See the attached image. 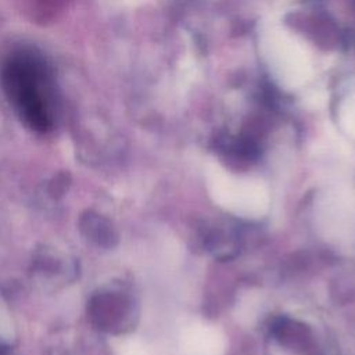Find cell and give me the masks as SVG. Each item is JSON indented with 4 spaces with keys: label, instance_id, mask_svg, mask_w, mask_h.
Returning <instances> with one entry per match:
<instances>
[{
    "label": "cell",
    "instance_id": "1",
    "mask_svg": "<svg viewBox=\"0 0 355 355\" xmlns=\"http://www.w3.org/2000/svg\"><path fill=\"white\" fill-rule=\"evenodd\" d=\"M3 90L21 121L36 132H47L57 119L58 100L53 71L36 50L11 51L0 71Z\"/></svg>",
    "mask_w": 355,
    "mask_h": 355
},
{
    "label": "cell",
    "instance_id": "2",
    "mask_svg": "<svg viewBox=\"0 0 355 355\" xmlns=\"http://www.w3.org/2000/svg\"><path fill=\"white\" fill-rule=\"evenodd\" d=\"M3 327H7L11 330V320H10V313L6 306V302H4L3 297L0 295V341L6 343L8 336L6 334V329H3Z\"/></svg>",
    "mask_w": 355,
    "mask_h": 355
}]
</instances>
